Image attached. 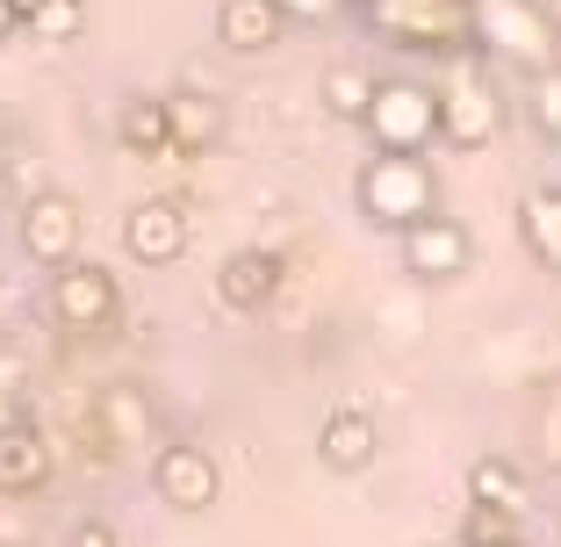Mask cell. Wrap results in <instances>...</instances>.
Masks as SVG:
<instances>
[{"label": "cell", "mask_w": 561, "mask_h": 547, "mask_svg": "<svg viewBox=\"0 0 561 547\" xmlns=\"http://www.w3.org/2000/svg\"><path fill=\"white\" fill-rule=\"evenodd\" d=\"M66 547H123V533L108 526V518H80V526L66 533Z\"/></svg>", "instance_id": "obj_25"}, {"label": "cell", "mask_w": 561, "mask_h": 547, "mask_svg": "<svg viewBox=\"0 0 561 547\" xmlns=\"http://www.w3.org/2000/svg\"><path fill=\"white\" fill-rule=\"evenodd\" d=\"M36 8H44V0H8V15H15V30H22V22L36 15Z\"/></svg>", "instance_id": "obj_27"}, {"label": "cell", "mask_w": 561, "mask_h": 547, "mask_svg": "<svg viewBox=\"0 0 561 547\" xmlns=\"http://www.w3.org/2000/svg\"><path fill=\"white\" fill-rule=\"evenodd\" d=\"M165 130H173V159L187 151H209L224 137V109L209 94H165Z\"/></svg>", "instance_id": "obj_15"}, {"label": "cell", "mask_w": 561, "mask_h": 547, "mask_svg": "<svg viewBox=\"0 0 561 547\" xmlns=\"http://www.w3.org/2000/svg\"><path fill=\"white\" fill-rule=\"evenodd\" d=\"M274 288H280V260L274 252H231V260L216 266V303L224 310H260V303H274Z\"/></svg>", "instance_id": "obj_13"}, {"label": "cell", "mask_w": 561, "mask_h": 547, "mask_svg": "<svg viewBox=\"0 0 561 547\" xmlns=\"http://www.w3.org/2000/svg\"><path fill=\"white\" fill-rule=\"evenodd\" d=\"M533 123H540V130L561 145V66L533 72Z\"/></svg>", "instance_id": "obj_23"}, {"label": "cell", "mask_w": 561, "mask_h": 547, "mask_svg": "<svg viewBox=\"0 0 561 547\" xmlns=\"http://www.w3.org/2000/svg\"><path fill=\"white\" fill-rule=\"evenodd\" d=\"M94 418H101V440H108V447H145L151 440V403L137 397V389H101Z\"/></svg>", "instance_id": "obj_18"}, {"label": "cell", "mask_w": 561, "mask_h": 547, "mask_svg": "<svg viewBox=\"0 0 561 547\" xmlns=\"http://www.w3.org/2000/svg\"><path fill=\"white\" fill-rule=\"evenodd\" d=\"M468 547H512V512H476L468 518Z\"/></svg>", "instance_id": "obj_24"}, {"label": "cell", "mask_w": 561, "mask_h": 547, "mask_svg": "<svg viewBox=\"0 0 561 547\" xmlns=\"http://www.w3.org/2000/svg\"><path fill=\"white\" fill-rule=\"evenodd\" d=\"M468 231L454 224V216H425V224H411L403 231V266H411L417 282H454V274H468Z\"/></svg>", "instance_id": "obj_10"}, {"label": "cell", "mask_w": 561, "mask_h": 547, "mask_svg": "<svg viewBox=\"0 0 561 547\" xmlns=\"http://www.w3.org/2000/svg\"><path fill=\"white\" fill-rule=\"evenodd\" d=\"M461 22H468V44L476 50H496L512 66H561V30L540 0H461Z\"/></svg>", "instance_id": "obj_1"}, {"label": "cell", "mask_w": 561, "mask_h": 547, "mask_svg": "<svg viewBox=\"0 0 561 547\" xmlns=\"http://www.w3.org/2000/svg\"><path fill=\"white\" fill-rule=\"evenodd\" d=\"M518 231H526L533 260H547L561 274V187H533V195L518 202Z\"/></svg>", "instance_id": "obj_17"}, {"label": "cell", "mask_w": 561, "mask_h": 547, "mask_svg": "<svg viewBox=\"0 0 561 547\" xmlns=\"http://www.w3.org/2000/svg\"><path fill=\"white\" fill-rule=\"evenodd\" d=\"M15 231H22V252H30L44 274H58V266L80 260V231H87V216L72 195H58V187H36L30 202H22L15 216Z\"/></svg>", "instance_id": "obj_7"}, {"label": "cell", "mask_w": 561, "mask_h": 547, "mask_svg": "<svg viewBox=\"0 0 561 547\" xmlns=\"http://www.w3.org/2000/svg\"><path fill=\"white\" fill-rule=\"evenodd\" d=\"M288 36V15L274 0H216V44L238 50V58H260Z\"/></svg>", "instance_id": "obj_11"}, {"label": "cell", "mask_w": 561, "mask_h": 547, "mask_svg": "<svg viewBox=\"0 0 561 547\" xmlns=\"http://www.w3.org/2000/svg\"><path fill=\"white\" fill-rule=\"evenodd\" d=\"M50 317L66 324V332H108L123 317V288H116V274L101 260H72V266H58L50 274Z\"/></svg>", "instance_id": "obj_6"}, {"label": "cell", "mask_w": 561, "mask_h": 547, "mask_svg": "<svg viewBox=\"0 0 561 547\" xmlns=\"http://www.w3.org/2000/svg\"><path fill=\"white\" fill-rule=\"evenodd\" d=\"M317 101H324L339 123H360V116H367V101H375V80H367L360 66H331L324 87H317Z\"/></svg>", "instance_id": "obj_20"}, {"label": "cell", "mask_w": 561, "mask_h": 547, "mask_svg": "<svg viewBox=\"0 0 561 547\" xmlns=\"http://www.w3.org/2000/svg\"><path fill=\"white\" fill-rule=\"evenodd\" d=\"M353 195H360L367 224H381V231H411V224H425V216H439V187H432V167L425 159H367L360 181H353Z\"/></svg>", "instance_id": "obj_2"}, {"label": "cell", "mask_w": 561, "mask_h": 547, "mask_svg": "<svg viewBox=\"0 0 561 547\" xmlns=\"http://www.w3.org/2000/svg\"><path fill=\"white\" fill-rule=\"evenodd\" d=\"M116 145L130 151V159H173V130H165V101L159 94H137L116 116Z\"/></svg>", "instance_id": "obj_16"}, {"label": "cell", "mask_w": 561, "mask_h": 547, "mask_svg": "<svg viewBox=\"0 0 561 547\" xmlns=\"http://www.w3.org/2000/svg\"><path fill=\"white\" fill-rule=\"evenodd\" d=\"M432 109H439V137H446V145H461V151L490 145L496 123H504V109H496L490 80L476 72V58H454V72H446V87L432 94Z\"/></svg>", "instance_id": "obj_5"}, {"label": "cell", "mask_w": 561, "mask_h": 547, "mask_svg": "<svg viewBox=\"0 0 561 547\" xmlns=\"http://www.w3.org/2000/svg\"><path fill=\"white\" fill-rule=\"evenodd\" d=\"M8 36H15V15H8V0H0V44H8Z\"/></svg>", "instance_id": "obj_28"}, {"label": "cell", "mask_w": 561, "mask_h": 547, "mask_svg": "<svg viewBox=\"0 0 561 547\" xmlns=\"http://www.w3.org/2000/svg\"><path fill=\"white\" fill-rule=\"evenodd\" d=\"M360 123L375 130V151H389V159H417V151L439 137V109H432V87H411V80H381Z\"/></svg>", "instance_id": "obj_3"}, {"label": "cell", "mask_w": 561, "mask_h": 547, "mask_svg": "<svg viewBox=\"0 0 561 547\" xmlns=\"http://www.w3.org/2000/svg\"><path fill=\"white\" fill-rule=\"evenodd\" d=\"M50 468H58V447H50L36 425L0 432V498H30V490H44Z\"/></svg>", "instance_id": "obj_12"}, {"label": "cell", "mask_w": 561, "mask_h": 547, "mask_svg": "<svg viewBox=\"0 0 561 547\" xmlns=\"http://www.w3.org/2000/svg\"><path fill=\"white\" fill-rule=\"evenodd\" d=\"M187 238H195V216H187V202H173V195H151V202H137V209L123 216V252H130L137 266H173L187 252Z\"/></svg>", "instance_id": "obj_9"}, {"label": "cell", "mask_w": 561, "mask_h": 547, "mask_svg": "<svg viewBox=\"0 0 561 547\" xmlns=\"http://www.w3.org/2000/svg\"><path fill=\"white\" fill-rule=\"evenodd\" d=\"M367 15L389 44L403 50H439V58H461L468 50V22L461 0H367Z\"/></svg>", "instance_id": "obj_4"}, {"label": "cell", "mask_w": 561, "mask_h": 547, "mask_svg": "<svg viewBox=\"0 0 561 547\" xmlns=\"http://www.w3.org/2000/svg\"><path fill=\"white\" fill-rule=\"evenodd\" d=\"M151 490H159V504H173V512H209L216 490H224L216 454L195 447V440H165V447L151 454Z\"/></svg>", "instance_id": "obj_8"}, {"label": "cell", "mask_w": 561, "mask_h": 547, "mask_svg": "<svg viewBox=\"0 0 561 547\" xmlns=\"http://www.w3.org/2000/svg\"><path fill=\"white\" fill-rule=\"evenodd\" d=\"M0 173H8V130H0Z\"/></svg>", "instance_id": "obj_29"}, {"label": "cell", "mask_w": 561, "mask_h": 547, "mask_svg": "<svg viewBox=\"0 0 561 547\" xmlns=\"http://www.w3.org/2000/svg\"><path fill=\"white\" fill-rule=\"evenodd\" d=\"M22 30H30L36 44H72V36L87 30V0H44V8H36Z\"/></svg>", "instance_id": "obj_21"}, {"label": "cell", "mask_w": 561, "mask_h": 547, "mask_svg": "<svg viewBox=\"0 0 561 547\" xmlns=\"http://www.w3.org/2000/svg\"><path fill=\"white\" fill-rule=\"evenodd\" d=\"M288 22H317V15H339V0H274Z\"/></svg>", "instance_id": "obj_26"}, {"label": "cell", "mask_w": 561, "mask_h": 547, "mask_svg": "<svg viewBox=\"0 0 561 547\" xmlns=\"http://www.w3.org/2000/svg\"><path fill=\"white\" fill-rule=\"evenodd\" d=\"M317 454H324V468H339V476H360V468L375 461V418L339 403V411L324 418V432H317Z\"/></svg>", "instance_id": "obj_14"}, {"label": "cell", "mask_w": 561, "mask_h": 547, "mask_svg": "<svg viewBox=\"0 0 561 547\" xmlns=\"http://www.w3.org/2000/svg\"><path fill=\"white\" fill-rule=\"evenodd\" d=\"M22 411H30V367L22 353H0V432H15Z\"/></svg>", "instance_id": "obj_22"}, {"label": "cell", "mask_w": 561, "mask_h": 547, "mask_svg": "<svg viewBox=\"0 0 561 547\" xmlns=\"http://www.w3.org/2000/svg\"><path fill=\"white\" fill-rule=\"evenodd\" d=\"M468 498H476V512H518L526 504V482H518L512 461H476L468 468Z\"/></svg>", "instance_id": "obj_19"}]
</instances>
